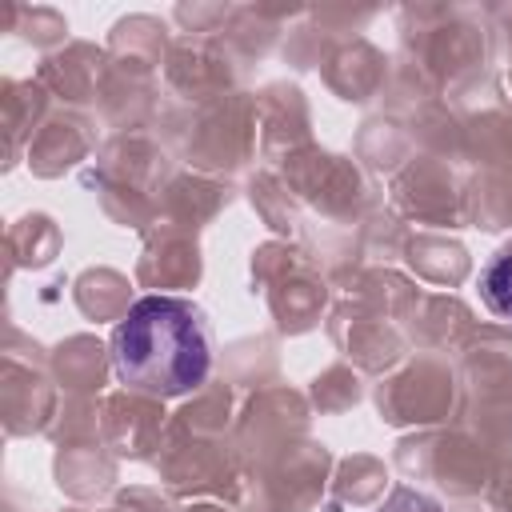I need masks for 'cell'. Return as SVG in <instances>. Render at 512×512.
Segmentation results:
<instances>
[{
	"label": "cell",
	"instance_id": "6da1fadb",
	"mask_svg": "<svg viewBox=\"0 0 512 512\" xmlns=\"http://www.w3.org/2000/svg\"><path fill=\"white\" fill-rule=\"evenodd\" d=\"M116 380L152 400H172L204 384L212 332L204 312L180 296H140L112 332Z\"/></svg>",
	"mask_w": 512,
	"mask_h": 512
},
{
	"label": "cell",
	"instance_id": "7a4b0ae2",
	"mask_svg": "<svg viewBox=\"0 0 512 512\" xmlns=\"http://www.w3.org/2000/svg\"><path fill=\"white\" fill-rule=\"evenodd\" d=\"M480 296H484V304H488L496 316L512 320V244L500 248V252L488 260V268L480 272Z\"/></svg>",
	"mask_w": 512,
	"mask_h": 512
}]
</instances>
